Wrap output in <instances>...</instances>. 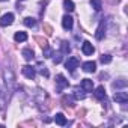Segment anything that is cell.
I'll return each instance as SVG.
<instances>
[{
	"label": "cell",
	"instance_id": "6da1fadb",
	"mask_svg": "<svg viewBox=\"0 0 128 128\" xmlns=\"http://www.w3.org/2000/svg\"><path fill=\"white\" fill-rule=\"evenodd\" d=\"M35 100H36V102H38V106H39L41 110L45 108V102L48 101L45 90H42V89H36V96H35Z\"/></svg>",
	"mask_w": 128,
	"mask_h": 128
},
{
	"label": "cell",
	"instance_id": "7a4b0ae2",
	"mask_svg": "<svg viewBox=\"0 0 128 128\" xmlns=\"http://www.w3.org/2000/svg\"><path fill=\"white\" fill-rule=\"evenodd\" d=\"M5 82H6V89L8 90H12L14 84H15V77H14V72L12 70H5Z\"/></svg>",
	"mask_w": 128,
	"mask_h": 128
},
{
	"label": "cell",
	"instance_id": "3957f363",
	"mask_svg": "<svg viewBox=\"0 0 128 128\" xmlns=\"http://www.w3.org/2000/svg\"><path fill=\"white\" fill-rule=\"evenodd\" d=\"M70 86V83H68V80L63 77L62 74H59L57 77H56V89H57V92H62L65 88H68Z\"/></svg>",
	"mask_w": 128,
	"mask_h": 128
},
{
	"label": "cell",
	"instance_id": "277c9868",
	"mask_svg": "<svg viewBox=\"0 0 128 128\" xmlns=\"http://www.w3.org/2000/svg\"><path fill=\"white\" fill-rule=\"evenodd\" d=\"M78 65H80V60H78L77 57H68V60H66V63H65V66H66V70H68L70 72H74L76 68H78Z\"/></svg>",
	"mask_w": 128,
	"mask_h": 128
},
{
	"label": "cell",
	"instance_id": "5b68a950",
	"mask_svg": "<svg viewBox=\"0 0 128 128\" xmlns=\"http://www.w3.org/2000/svg\"><path fill=\"white\" fill-rule=\"evenodd\" d=\"M23 76H24V77H27L29 80H33V78H35V76H36V71H35V68H33V66L26 65V66H23Z\"/></svg>",
	"mask_w": 128,
	"mask_h": 128
},
{
	"label": "cell",
	"instance_id": "8992f818",
	"mask_svg": "<svg viewBox=\"0 0 128 128\" xmlns=\"http://www.w3.org/2000/svg\"><path fill=\"white\" fill-rule=\"evenodd\" d=\"M14 23V14H5L2 18H0V26L2 27H6V26H11Z\"/></svg>",
	"mask_w": 128,
	"mask_h": 128
},
{
	"label": "cell",
	"instance_id": "52a82bcc",
	"mask_svg": "<svg viewBox=\"0 0 128 128\" xmlns=\"http://www.w3.org/2000/svg\"><path fill=\"white\" fill-rule=\"evenodd\" d=\"M82 51H83V54H84V56H90V54H94L95 47H94L89 41H84V42H83V45H82Z\"/></svg>",
	"mask_w": 128,
	"mask_h": 128
},
{
	"label": "cell",
	"instance_id": "ba28073f",
	"mask_svg": "<svg viewBox=\"0 0 128 128\" xmlns=\"http://www.w3.org/2000/svg\"><path fill=\"white\" fill-rule=\"evenodd\" d=\"M113 100L116 101V102H120V104H125L126 101H128V94L126 92H114V95H113Z\"/></svg>",
	"mask_w": 128,
	"mask_h": 128
},
{
	"label": "cell",
	"instance_id": "9c48e42d",
	"mask_svg": "<svg viewBox=\"0 0 128 128\" xmlns=\"http://www.w3.org/2000/svg\"><path fill=\"white\" fill-rule=\"evenodd\" d=\"M62 26H63V29H65V30H71L72 26H74L72 17H71V15H65V17L62 18Z\"/></svg>",
	"mask_w": 128,
	"mask_h": 128
},
{
	"label": "cell",
	"instance_id": "30bf717a",
	"mask_svg": "<svg viewBox=\"0 0 128 128\" xmlns=\"http://www.w3.org/2000/svg\"><path fill=\"white\" fill-rule=\"evenodd\" d=\"M104 35H106V21L102 20L101 23H100V26H98V29H96V33H95V36H96V39H102L104 38Z\"/></svg>",
	"mask_w": 128,
	"mask_h": 128
},
{
	"label": "cell",
	"instance_id": "8fae6325",
	"mask_svg": "<svg viewBox=\"0 0 128 128\" xmlns=\"http://www.w3.org/2000/svg\"><path fill=\"white\" fill-rule=\"evenodd\" d=\"M95 70H96V63L94 60H89V62L83 63V71L84 72H95Z\"/></svg>",
	"mask_w": 128,
	"mask_h": 128
},
{
	"label": "cell",
	"instance_id": "7c38bea8",
	"mask_svg": "<svg viewBox=\"0 0 128 128\" xmlns=\"http://www.w3.org/2000/svg\"><path fill=\"white\" fill-rule=\"evenodd\" d=\"M82 89H83L84 92H92V89H94V83H92V80L84 78V80L82 82Z\"/></svg>",
	"mask_w": 128,
	"mask_h": 128
},
{
	"label": "cell",
	"instance_id": "4fadbf2b",
	"mask_svg": "<svg viewBox=\"0 0 128 128\" xmlns=\"http://www.w3.org/2000/svg\"><path fill=\"white\" fill-rule=\"evenodd\" d=\"M54 122H56L57 125H60V126L66 125V118H65V114H63V113H57V114L54 116Z\"/></svg>",
	"mask_w": 128,
	"mask_h": 128
},
{
	"label": "cell",
	"instance_id": "5bb4252c",
	"mask_svg": "<svg viewBox=\"0 0 128 128\" xmlns=\"http://www.w3.org/2000/svg\"><path fill=\"white\" fill-rule=\"evenodd\" d=\"M21 54L24 56V59H26V60H32V59L35 57V53H33V50H32V48H23Z\"/></svg>",
	"mask_w": 128,
	"mask_h": 128
},
{
	"label": "cell",
	"instance_id": "9a60e30c",
	"mask_svg": "<svg viewBox=\"0 0 128 128\" xmlns=\"http://www.w3.org/2000/svg\"><path fill=\"white\" fill-rule=\"evenodd\" d=\"M95 96L98 100H106V89H104V86H98L95 89Z\"/></svg>",
	"mask_w": 128,
	"mask_h": 128
},
{
	"label": "cell",
	"instance_id": "2e32d148",
	"mask_svg": "<svg viewBox=\"0 0 128 128\" xmlns=\"http://www.w3.org/2000/svg\"><path fill=\"white\" fill-rule=\"evenodd\" d=\"M84 96H86V94H84V90L82 88H76L74 89V98L76 100H84Z\"/></svg>",
	"mask_w": 128,
	"mask_h": 128
},
{
	"label": "cell",
	"instance_id": "e0dca14e",
	"mask_svg": "<svg viewBox=\"0 0 128 128\" xmlns=\"http://www.w3.org/2000/svg\"><path fill=\"white\" fill-rule=\"evenodd\" d=\"M14 39H15L17 42H23V41L27 39V33H26V32H17V33L14 35Z\"/></svg>",
	"mask_w": 128,
	"mask_h": 128
},
{
	"label": "cell",
	"instance_id": "ac0fdd59",
	"mask_svg": "<svg viewBox=\"0 0 128 128\" xmlns=\"http://www.w3.org/2000/svg\"><path fill=\"white\" fill-rule=\"evenodd\" d=\"M63 8H65L68 12H72V11L76 9V6H74V3H72V0H65V2H63Z\"/></svg>",
	"mask_w": 128,
	"mask_h": 128
},
{
	"label": "cell",
	"instance_id": "d6986e66",
	"mask_svg": "<svg viewBox=\"0 0 128 128\" xmlns=\"http://www.w3.org/2000/svg\"><path fill=\"white\" fill-rule=\"evenodd\" d=\"M62 56H63V53L62 51H56V53H53V62L56 63V65H57V63H60L62 62Z\"/></svg>",
	"mask_w": 128,
	"mask_h": 128
},
{
	"label": "cell",
	"instance_id": "ffe728a7",
	"mask_svg": "<svg viewBox=\"0 0 128 128\" xmlns=\"http://www.w3.org/2000/svg\"><path fill=\"white\" fill-rule=\"evenodd\" d=\"M90 6H92L95 11H101V8H102V2H101V0H90Z\"/></svg>",
	"mask_w": 128,
	"mask_h": 128
},
{
	"label": "cell",
	"instance_id": "44dd1931",
	"mask_svg": "<svg viewBox=\"0 0 128 128\" xmlns=\"http://www.w3.org/2000/svg\"><path fill=\"white\" fill-rule=\"evenodd\" d=\"M24 24H26L27 27H35V26H36V20L32 18V17H26V18H24Z\"/></svg>",
	"mask_w": 128,
	"mask_h": 128
},
{
	"label": "cell",
	"instance_id": "7402d4cb",
	"mask_svg": "<svg viewBox=\"0 0 128 128\" xmlns=\"http://www.w3.org/2000/svg\"><path fill=\"white\" fill-rule=\"evenodd\" d=\"M125 86H126V80H124V78H119V80L113 82V88H114V89H118V88H125Z\"/></svg>",
	"mask_w": 128,
	"mask_h": 128
},
{
	"label": "cell",
	"instance_id": "603a6c76",
	"mask_svg": "<svg viewBox=\"0 0 128 128\" xmlns=\"http://www.w3.org/2000/svg\"><path fill=\"white\" fill-rule=\"evenodd\" d=\"M100 62H101V63H110V62H112V56H110V54H102V56L100 57Z\"/></svg>",
	"mask_w": 128,
	"mask_h": 128
},
{
	"label": "cell",
	"instance_id": "cb8c5ba5",
	"mask_svg": "<svg viewBox=\"0 0 128 128\" xmlns=\"http://www.w3.org/2000/svg\"><path fill=\"white\" fill-rule=\"evenodd\" d=\"M38 71L41 72V76H45V77H48V76H50L48 70H47L45 66H42V65H38Z\"/></svg>",
	"mask_w": 128,
	"mask_h": 128
},
{
	"label": "cell",
	"instance_id": "d4e9b609",
	"mask_svg": "<svg viewBox=\"0 0 128 128\" xmlns=\"http://www.w3.org/2000/svg\"><path fill=\"white\" fill-rule=\"evenodd\" d=\"M63 54H66V53H70L71 51V47L68 45V42H62V50H60Z\"/></svg>",
	"mask_w": 128,
	"mask_h": 128
},
{
	"label": "cell",
	"instance_id": "484cf974",
	"mask_svg": "<svg viewBox=\"0 0 128 128\" xmlns=\"http://www.w3.org/2000/svg\"><path fill=\"white\" fill-rule=\"evenodd\" d=\"M35 41H36V42H39V45H41L42 48H45V47H48V42H47L45 39H42V38H39V36H36V38H35Z\"/></svg>",
	"mask_w": 128,
	"mask_h": 128
},
{
	"label": "cell",
	"instance_id": "4316f807",
	"mask_svg": "<svg viewBox=\"0 0 128 128\" xmlns=\"http://www.w3.org/2000/svg\"><path fill=\"white\" fill-rule=\"evenodd\" d=\"M44 30H45V33H47L48 36H51V35H53V27H51L50 24H47V23L44 24Z\"/></svg>",
	"mask_w": 128,
	"mask_h": 128
},
{
	"label": "cell",
	"instance_id": "83f0119b",
	"mask_svg": "<svg viewBox=\"0 0 128 128\" xmlns=\"http://www.w3.org/2000/svg\"><path fill=\"white\" fill-rule=\"evenodd\" d=\"M44 50V57H51L53 56V50L50 48V47H45V48H42Z\"/></svg>",
	"mask_w": 128,
	"mask_h": 128
},
{
	"label": "cell",
	"instance_id": "f1b7e54d",
	"mask_svg": "<svg viewBox=\"0 0 128 128\" xmlns=\"http://www.w3.org/2000/svg\"><path fill=\"white\" fill-rule=\"evenodd\" d=\"M0 2H6V0H0Z\"/></svg>",
	"mask_w": 128,
	"mask_h": 128
},
{
	"label": "cell",
	"instance_id": "f546056e",
	"mask_svg": "<svg viewBox=\"0 0 128 128\" xmlns=\"http://www.w3.org/2000/svg\"><path fill=\"white\" fill-rule=\"evenodd\" d=\"M18 2H20V0H18ZM21 2H23V0H21Z\"/></svg>",
	"mask_w": 128,
	"mask_h": 128
}]
</instances>
